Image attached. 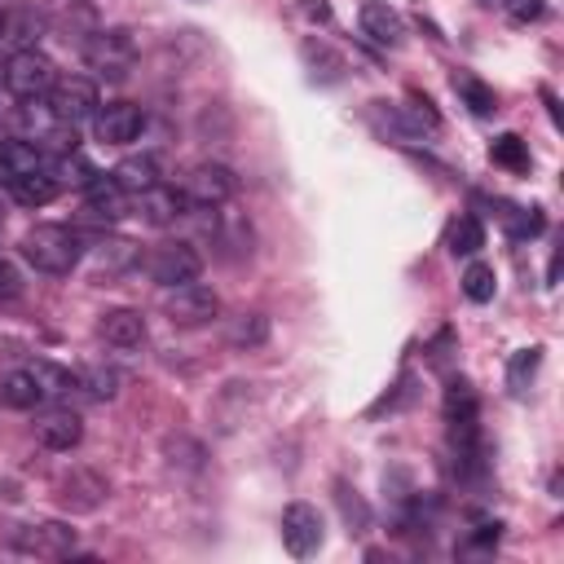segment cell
I'll list each match as a JSON object with an SVG mask.
<instances>
[{
    "mask_svg": "<svg viewBox=\"0 0 564 564\" xmlns=\"http://www.w3.org/2000/svg\"><path fill=\"white\" fill-rule=\"evenodd\" d=\"M0 35H4V13H0Z\"/></svg>",
    "mask_w": 564,
    "mask_h": 564,
    "instance_id": "obj_39",
    "label": "cell"
},
{
    "mask_svg": "<svg viewBox=\"0 0 564 564\" xmlns=\"http://www.w3.org/2000/svg\"><path fill=\"white\" fill-rule=\"evenodd\" d=\"M304 9H308V18H322V22H326V18H330V9H326V4H317V0H308V4H304Z\"/></svg>",
    "mask_w": 564,
    "mask_h": 564,
    "instance_id": "obj_38",
    "label": "cell"
},
{
    "mask_svg": "<svg viewBox=\"0 0 564 564\" xmlns=\"http://www.w3.org/2000/svg\"><path fill=\"white\" fill-rule=\"evenodd\" d=\"M75 4H93V0H75Z\"/></svg>",
    "mask_w": 564,
    "mask_h": 564,
    "instance_id": "obj_40",
    "label": "cell"
},
{
    "mask_svg": "<svg viewBox=\"0 0 564 564\" xmlns=\"http://www.w3.org/2000/svg\"><path fill=\"white\" fill-rule=\"evenodd\" d=\"M128 194H141V189H150V185H159V176H163V167H159V159L154 154H128L115 172H110Z\"/></svg>",
    "mask_w": 564,
    "mask_h": 564,
    "instance_id": "obj_19",
    "label": "cell"
},
{
    "mask_svg": "<svg viewBox=\"0 0 564 564\" xmlns=\"http://www.w3.org/2000/svg\"><path fill=\"white\" fill-rule=\"evenodd\" d=\"M410 123H414V132H436L441 128V115H436V106H432V97L427 93H419V88H410Z\"/></svg>",
    "mask_w": 564,
    "mask_h": 564,
    "instance_id": "obj_34",
    "label": "cell"
},
{
    "mask_svg": "<svg viewBox=\"0 0 564 564\" xmlns=\"http://www.w3.org/2000/svg\"><path fill=\"white\" fill-rule=\"evenodd\" d=\"M48 110L62 119V123H70V128H79V123H88L93 115H97V106H101V97H97V84L93 79H84V75H57V84L48 88Z\"/></svg>",
    "mask_w": 564,
    "mask_h": 564,
    "instance_id": "obj_4",
    "label": "cell"
},
{
    "mask_svg": "<svg viewBox=\"0 0 564 564\" xmlns=\"http://www.w3.org/2000/svg\"><path fill=\"white\" fill-rule=\"evenodd\" d=\"M141 128H145V110L137 101H106L93 115V132L106 145H128L141 137Z\"/></svg>",
    "mask_w": 564,
    "mask_h": 564,
    "instance_id": "obj_9",
    "label": "cell"
},
{
    "mask_svg": "<svg viewBox=\"0 0 564 564\" xmlns=\"http://www.w3.org/2000/svg\"><path fill=\"white\" fill-rule=\"evenodd\" d=\"M62 194V181H57V172H53V163H44V167H35L31 176H22L18 185H13V198L22 203V207H44V203H53Z\"/></svg>",
    "mask_w": 564,
    "mask_h": 564,
    "instance_id": "obj_18",
    "label": "cell"
},
{
    "mask_svg": "<svg viewBox=\"0 0 564 564\" xmlns=\"http://www.w3.org/2000/svg\"><path fill=\"white\" fill-rule=\"evenodd\" d=\"M357 26H361V35H366V40H375V44H383V48H397V44H401V35H405L401 13H397V9H388L383 0H366V4L357 9Z\"/></svg>",
    "mask_w": 564,
    "mask_h": 564,
    "instance_id": "obj_13",
    "label": "cell"
},
{
    "mask_svg": "<svg viewBox=\"0 0 564 564\" xmlns=\"http://www.w3.org/2000/svg\"><path fill=\"white\" fill-rule=\"evenodd\" d=\"M454 93H458V97H463V106H467L471 115H480V119L498 110V93H494L485 79H476L471 70H458V75H454Z\"/></svg>",
    "mask_w": 564,
    "mask_h": 564,
    "instance_id": "obj_21",
    "label": "cell"
},
{
    "mask_svg": "<svg viewBox=\"0 0 564 564\" xmlns=\"http://www.w3.org/2000/svg\"><path fill=\"white\" fill-rule=\"evenodd\" d=\"M40 31H44V18L26 4V9H18L13 18H4V35H0V40H9V44H18V48H35L31 40H40Z\"/></svg>",
    "mask_w": 564,
    "mask_h": 564,
    "instance_id": "obj_24",
    "label": "cell"
},
{
    "mask_svg": "<svg viewBox=\"0 0 564 564\" xmlns=\"http://www.w3.org/2000/svg\"><path fill=\"white\" fill-rule=\"evenodd\" d=\"M494 291H498L494 264H485V260H471V264L463 269V295H467L471 304H489V300H494Z\"/></svg>",
    "mask_w": 564,
    "mask_h": 564,
    "instance_id": "obj_25",
    "label": "cell"
},
{
    "mask_svg": "<svg viewBox=\"0 0 564 564\" xmlns=\"http://www.w3.org/2000/svg\"><path fill=\"white\" fill-rule=\"evenodd\" d=\"M9 551L18 555H40V560H62L75 551V529L62 520H44V524H22L9 533Z\"/></svg>",
    "mask_w": 564,
    "mask_h": 564,
    "instance_id": "obj_6",
    "label": "cell"
},
{
    "mask_svg": "<svg viewBox=\"0 0 564 564\" xmlns=\"http://www.w3.org/2000/svg\"><path fill=\"white\" fill-rule=\"evenodd\" d=\"M172 326H203L220 313V295L203 282H181V286H167V300H163Z\"/></svg>",
    "mask_w": 564,
    "mask_h": 564,
    "instance_id": "obj_8",
    "label": "cell"
},
{
    "mask_svg": "<svg viewBox=\"0 0 564 564\" xmlns=\"http://www.w3.org/2000/svg\"><path fill=\"white\" fill-rule=\"evenodd\" d=\"M304 62H308V66H317V62L326 66V70H322V84H339V79H344V57H339L335 48H326L322 40H304Z\"/></svg>",
    "mask_w": 564,
    "mask_h": 564,
    "instance_id": "obj_31",
    "label": "cell"
},
{
    "mask_svg": "<svg viewBox=\"0 0 564 564\" xmlns=\"http://www.w3.org/2000/svg\"><path fill=\"white\" fill-rule=\"evenodd\" d=\"M185 207H189V203H185V194H181V189H172V185H163V181L137 194V216H141L145 225H172Z\"/></svg>",
    "mask_w": 564,
    "mask_h": 564,
    "instance_id": "obj_15",
    "label": "cell"
},
{
    "mask_svg": "<svg viewBox=\"0 0 564 564\" xmlns=\"http://www.w3.org/2000/svg\"><path fill=\"white\" fill-rule=\"evenodd\" d=\"M269 339V317L264 313H242L234 326H229V344L234 348H260Z\"/></svg>",
    "mask_w": 564,
    "mask_h": 564,
    "instance_id": "obj_29",
    "label": "cell"
},
{
    "mask_svg": "<svg viewBox=\"0 0 564 564\" xmlns=\"http://www.w3.org/2000/svg\"><path fill=\"white\" fill-rule=\"evenodd\" d=\"M445 247L454 251V256H476L480 247H485V225L476 220V216H454L449 220V229H445Z\"/></svg>",
    "mask_w": 564,
    "mask_h": 564,
    "instance_id": "obj_22",
    "label": "cell"
},
{
    "mask_svg": "<svg viewBox=\"0 0 564 564\" xmlns=\"http://www.w3.org/2000/svg\"><path fill=\"white\" fill-rule=\"evenodd\" d=\"M18 291H22V273L9 260H0V300H13Z\"/></svg>",
    "mask_w": 564,
    "mask_h": 564,
    "instance_id": "obj_36",
    "label": "cell"
},
{
    "mask_svg": "<svg viewBox=\"0 0 564 564\" xmlns=\"http://www.w3.org/2000/svg\"><path fill=\"white\" fill-rule=\"evenodd\" d=\"M0 405H9V410H35V405H44V388L35 383L31 370H13V375L0 379Z\"/></svg>",
    "mask_w": 564,
    "mask_h": 564,
    "instance_id": "obj_20",
    "label": "cell"
},
{
    "mask_svg": "<svg viewBox=\"0 0 564 564\" xmlns=\"http://www.w3.org/2000/svg\"><path fill=\"white\" fill-rule=\"evenodd\" d=\"M35 436H40L44 449L66 454V449H75L84 441V419L75 410H48V414L35 419Z\"/></svg>",
    "mask_w": 564,
    "mask_h": 564,
    "instance_id": "obj_12",
    "label": "cell"
},
{
    "mask_svg": "<svg viewBox=\"0 0 564 564\" xmlns=\"http://www.w3.org/2000/svg\"><path fill=\"white\" fill-rule=\"evenodd\" d=\"M145 273H150V282H159L167 291V286L194 282L203 273V256L194 251V242H159L145 256Z\"/></svg>",
    "mask_w": 564,
    "mask_h": 564,
    "instance_id": "obj_5",
    "label": "cell"
},
{
    "mask_svg": "<svg viewBox=\"0 0 564 564\" xmlns=\"http://www.w3.org/2000/svg\"><path fill=\"white\" fill-rule=\"evenodd\" d=\"M106 494H110L106 480L97 471H88V467H75L70 476H62V502L70 511H97L106 502Z\"/></svg>",
    "mask_w": 564,
    "mask_h": 564,
    "instance_id": "obj_17",
    "label": "cell"
},
{
    "mask_svg": "<svg viewBox=\"0 0 564 564\" xmlns=\"http://www.w3.org/2000/svg\"><path fill=\"white\" fill-rule=\"evenodd\" d=\"M234 189H238V176L225 163H194L181 181V194L189 207H220L234 198Z\"/></svg>",
    "mask_w": 564,
    "mask_h": 564,
    "instance_id": "obj_7",
    "label": "cell"
},
{
    "mask_svg": "<svg viewBox=\"0 0 564 564\" xmlns=\"http://www.w3.org/2000/svg\"><path fill=\"white\" fill-rule=\"evenodd\" d=\"M335 502H339V516H344V524H348L352 533H361V529L370 524V507L361 502V494H357L348 480H335Z\"/></svg>",
    "mask_w": 564,
    "mask_h": 564,
    "instance_id": "obj_28",
    "label": "cell"
},
{
    "mask_svg": "<svg viewBox=\"0 0 564 564\" xmlns=\"http://www.w3.org/2000/svg\"><path fill=\"white\" fill-rule=\"evenodd\" d=\"M498 538H502V524H498V520H494V524H480V533H476V538H471V546H494V542H498Z\"/></svg>",
    "mask_w": 564,
    "mask_h": 564,
    "instance_id": "obj_37",
    "label": "cell"
},
{
    "mask_svg": "<svg viewBox=\"0 0 564 564\" xmlns=\"http://www.w3.org/2000/svg\"><path fill=\"white\" fill-rule=\"evenodd\" d=\"M84 66L97 70L101 79H128V70L137 66V40H132V31L110 26V31L88 35V44H84Z\"/></svg>",
    "mask_w": 564,
    "mask_h": 564,
    "instance_id": "obj_3",
    "label": "cell"
},
{
    "mask_svg": "<svg viewBox=\"0 0 564 564\" xmlns=\"http://www.w3.org/2000/svg\"><path fill=\"white\" fill-rule=\"evenodd\" d=\"M132 260H137V242L110 238V242L97 247V269H106V273H119V269H128Z\"/></svg>",
    "mask_w": 564,
    "mask_h": 564,
    "instance_id": "obj_33",
    "label": "cell"
},
{
    "mask_svg": "<svg viewBox=\"0 0 564 564\" xmlns=\"http://www.w3.org/2000/svg\"><path fill=\"white\" fill-rule=\"evenodd\" d=\"M18 251H22V260H26L35 273L62 278V273H70V269L79 264L84 242H79V234L66 229V225H35V229L22 234Z\"/></svg>",
    "mask_w": 564,
    "mask_h": 564,
    "instance_id": "obj_1",
    "label": "cell"
},
{
    "mask_svg": "<svg viewBox=\"0 0 564 564\" xmlns=\"http://www.w3.org/2000/svg\"><path fill=\"white\" fill-rule=\"evenodd\" d=\"M101 339L110 348H119V352L141 348L145 344V317H141V308H110V313H101Z\"/></svg>",
    "mask_w": 564,
    "mask_h": 564,
    "instance_id": "obj_16",
    "label": "cell"
},
{
    "mask_svg": "<svg viewBox=\"0 0 564 564\" xmlns=\"http://www.w3.org/2000/svg\"><path fill=\"white\" fill-rule=\"evenodd\" d=\"M282 542H286V551L295 560L313 555L322 546V511L313 502H291L282 511Z\"/></svg>",
    "mask_w": 564,
    "mask_h": 564,
    "instance_id": "obj_10",
    "label": "cell"
},
{
    "mask_svg": "<svg viewBox=\"0 0 564 564\" xmlns=\"http://www.w3.org/2000/svg\"><path fill=\"white\" fill-rule=\"evenodd\" d=\"M31 375H35V383L44 388V401H53V397H66L70 388H79L75 383V375L70 370H62V366H53V361H35V366H26Z\"/></svg>",
    "mask_w": 564,
    "mask_h": 564,
    "instance_id": "obj_30",
    "label": "cell"
},
{
    "mask_svg": "<svg viewBox=\"0 0 564 564\" xmlns=\"http://www.w3.org/2000/svg\"><path fill=\"white\" fill-rule=\"evenodd\" d=\"M75 383L88 392V397H115L119 392V375L115 370H106V366H88V370H75Z\"/></svg>",
    "mask_w": 564,
    "mask_h": 564,
    "instance_id": "obj_32",
    "label": "cell"
},
{
    "mask_svg": "<svg viewBox=\"0 0 564 564\" xmlns=\"http://www.w3.org/2000/svg\"><path fill=\"white\" fill-rule=\"evenodd\" d=\"M84 212H88L93 220H119V216H128V189H123L115 176L97 172V176L84 185Z\"/></svg>",
    "mask_w": 564,
    "mask_h": 564,
    "instance_id": "obj_11",
    "label": "cell"
},
{
    "mask_svg": "<svg viewBox=\"0 0 564 564\" xmlns=\"http://www.w3.org/2000/svg\"><path fill=\"white\" fill-rule=\"evenodd\" d=\"M0 84H4V93L13 101H40L57 84V66L40 48H13L4 70H0Z\"/></svg>",
    "mask_w": 564,
    "mask_h": 564,
    "instance_id": "obj_2",
    "label": "cell"
},
{
    "mask_svg": "<svg viewBox=\"0 0 564 564\" xmlns=\"http://www.w3.org/2000/svg\"><path fill=\"white\" fill-rule=\"evenodd\" d=\"M48 159H44V150L40 145H31V141H22V137H9V141H0V185L4 189H13L22 176H31L35 167H44Z\"/></svg>",
    "mask_w": 564,
    "mask_h": 564,
    "instance_id": "obj_14",
    "label": "cell"
},
{
    "mask_svg": "<svg viewBox=\"0 0 564 564\" xmlns=\"http://www.w3.org/2000/svg\"><path fill=\"white\" fill-rule=\"evenodd\" d=\"M502 9L511 22H538L546 13V0H502Z\"/></svg>",
    "mask_w": 564,
    "mask_h": 564,
    "instance_id": "obj_35",
    "label": "cell"
},
{
    "mask_svg": "<svg viewBox=\"0 0 564 564\" xmlns=\"http://www.w3.org/2000/svg\"><path fill=\"white\" fill-rule=\"evenodd\" d=\"M476 414H480L476 388H471L467 379H449V388H445V423H454V419H476Z\"/></svg>",
    "mask_w": 564,
    "mask_h": 564,
    "instance_id": "obj_27",
    "label": "cell"
},
{
    "mask_svg": "<svg viewBox=\"0 0 564 564\" xmlns=\"http://www.w3.org/2000/svg\"><path fill=\"white\" fill-rule=\"evenodd\" d=\"M538 366H542V348H538V344L511 352V361H507V388H511V397H524V392H529Z\"/></svg>",
    "mask_w": 564,
    "mask_h": 564,
    "instance_id": "obj_23",
    "label": "cell"
},
{
    "mask_svg": "<svg viewBox=\"0 0 564 564\" xmlns=\"http://www.w3.org/2000/svg\"><path fill=\"white\" fill-rule=\"evenodd\" d=\"M489 159H494L498 167H507V172H529V145H524V137H516V132H502V137L489 145Z\"/></svg>",
    "mask_w": 564,
    "mask_h": 564,
    "instance_id": "obj_26",
    "label": "cell"
}]
</instances>
